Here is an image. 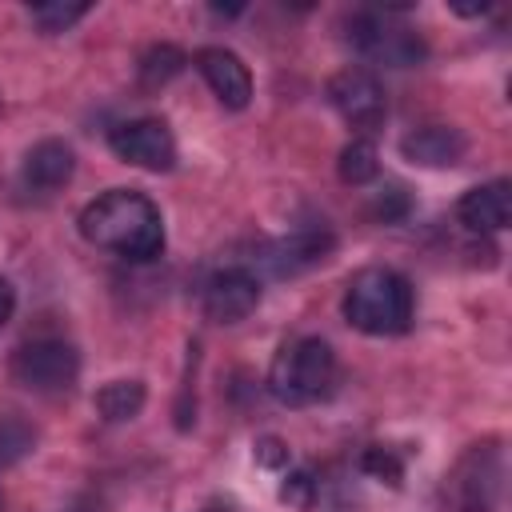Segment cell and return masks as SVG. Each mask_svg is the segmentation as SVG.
Segmentation results:
<instances>
[{"label":"cell","instance_id":"obj_1","mask_svg":"<svg viewBox=\"0 0 512 512\" xmlns=\"http://www.w3.org/2000/svg\"><path fill=\"white\" fill-rule=\"evenodd\" d=\"M80 236L104 252L124 260H152L164 252V220L160 208L136 188H112L84 204Z\"/></svg>","mask_w":512,"mask_h":512},{"label":"cell","instance_id":"obj_2","mask_svg":"<svg viewBox=\"0 0 512 512\" xmlns=\"http://www.w3.org/2000/svg\"><path fill=\"white\" fill-rule=\"evenodd\" d=\"M344 316L356 332L400 336L412 324V284L392 268H360L344 288Z\"/></svg>","mask_w":512,"mask_h":512},{"label":"cell","instance_id":"obj_3","mask_svg":"<svg viewBox=\"0 0 512 512\" xmlns=\"http://www.w3.org/2000/svg\"><path fill=\"white\" fill-rule=\"evenodd\" d=\"M332 384H336V356L320 336H300L284 344L268 368V392L292 408L324 400Z\"/></svg>","mask_w":512,"mask_h":512},{"label":"cell","instance_id":"obj_4","mask_svg":"<svg viewBox=\"0 0 512 512\" xmlns=\"http://www.w3.org/2000/svg\"><path fill=\"white\" fill-rule=\"evenodd\" d=\"M500 480H504V460L496 444H476L468 448L456 468L444 480V496L452 512H492L496 496H500Z\"/></svg>","mask_w":512,"mask_h":512},{"label":"cell","instance_id":"obj_5","mask_svg":"<svg viewBox=\"0 0 512 512\" xmlns=\"http://www.w3.org/2000/svg\"><path fill=\"white\" fill-rule=\"evenodd\" d=\"M76 376H80V352L68 340H28L12 356V380L40 396L68 392Z\"/></svg>","mask_w":512,"mask_h":512},{"label":"cell","instance_id":"obj_6","mask_svg":"<svg viewBox=\"0 0 512 512\" xmlns=\"http://www.w3.org/2000/svg\"><path fill=\"white\" fill-rule=\"evenodd\" d=\"M348 44L372 60L392 64V68H412L424 60V40L404 24L380 20L376 12H356L348 20Z\"/></svg>","mask_w":512,"mask_h":512},{"label":"cell","instance_id":"obj_7","mask_svg":"<svg viewBox=\"0 0 512 512\" xmlns=\"http://www.w3.org/2000/svg\"><path fill=\"white\" fill-rule=\"evenodd\" d=\"M108 148L124 164H136V168H148V172H168L176 164V140H172L168 124L156 120V116H140V120H128V124H116L108 132Z\"/></svg>","mask_w":512,"mask_h":512},{"label":"cell","instance_id":"obj_8","mask_svg":"<svg viewBox=\"0 0 512 512\" xmlns=\"http://www.w3.org/2000/svg\"><path fill=\"white\" fill-rule=\"evenodd\" d=\"M328 100L352 128H376L388 112L384 84L368 68H340L328 80Z\"/></svg>","mask_w":512,"mask_h":512},{"label":"cell","instance_id":"obj_9","mask_svg":"<svg viewBox=\"0 0 512 512\" xmlns=\"http://www.w3.org/2000/svg\"><path fill=\"white\" fill-rule=\"evenodd\" d=\"M260 304V280L248 268H224L204 288V316L212 324H236Z\"/></svg>","mask_w":512,"mask_h":512},{"label":"cell","instance_id":"obj_10","mask_svg":"<svg viewBox=\"0 0 512 512\" xmlns=\"http://www.w3.org/2000/svg\"><path fill=\"white\" fill-rule=\"evenodd\" d=\"M196 68H200V76L208 80V88L216 92V100L224 108H236V112L248 108L252 76H248V64L236 52H228V48H200L196 52Z\"/></svg>","mask_w":512,"mask_h":512},{"label":"cell","instance_id":"obj_11","mask_svg":"<svg viewBox=\"0 0 512 512\" xmlns=\"http://www.w3.org/2000/svg\"><path fill=\"white\" fill-rule=\"evenodd\" d=\"M400 152H404V160H412L420 168H452L464 160L468 136L452 124H424L400 140Z\"/></svg>","mask_w":512,"mask_h":512},{"label":"cell","instance_id":"obj_12","mask_svg":"<svg viewBox=\"0 0 512 512\" xmlns=\"http://www.w3.org/2000/svg\"><path fill=\"white\" fill-rule=\"evenodd\" d=\"M456 216L472 232H504L508 220H512V184L508 180H488V184L468 188L456 204Z\"/></svg>","mask_w":512,"mask_h":512},{"label":"cell","instance_id":"obj_13","mask_svg":"<svg viewBox=\"0 0 512 512\" xmlns=\"http://www.w3.org/2000/svg\"><path fill=\"white\" fill-rule=\"evenodd\" d=\"M332 248H336V236L320 224V228H300V232L276 240L264 260L272 264L276 276H292V272H300V268H312V264L328 260Z\"/></svg>","mask_w":512,"mask_h":512},{"label":"cell","instance_id":"obj_14","mask_svg":"<svg viewBox=\"0 0 512 512\" xmlns=\"http://www.w3.org/2000/svg\"><path fill=\"white\" fill-rule=\"evenodd\" d=\"M72 172H76V156L64 140H40L24 156V184L32 192H56L72 180Z\"/></svg>","mask_w":512,"mask_h":512},{"label":"cell","instance_id":"obj_15","mask_svg":"<svg viewBox=\"0 0 512 512\" xmlns=\"http://www.w3.org/2000/svg\"><path fill=\"white\" fill-rule=\"evenodd\" d=\"M144 400H148L144 380H108V384L96 392V412H100L108 424H124V420L140 416Z\"/></svg>","mask_w":512,"mask_h":512},{"label":"cell","instance_id":"obj_16","mask_svg":"<svg viewBox=\"0 0 512 512\" xmlns=\"http://www.w3.org/2000/svg\"><path fill=\"white\" fill-rule=\"evenodd\" d=\"M336 172H340V180H344V184H352V188L372 184V180L380 176V152H376V144H372V140H364V136L348 140V144L340 148Z\"/></svg>","mask_w":512,"mask_h":512},{"label":"cell","instance_id":"obj_17","mask_svg":"<svg viewBox=\"0 0 512 512\" xmlns=\"http://www.w3.org/2000/svg\"><path fill=\"white\" fill-rule=\"evenodd\" d=\"M188 64V56L176 48V44H152L144 56H140V84L144 88H164L172 76H180Z\"/></svg>","mask_w":512,"mask_h":512},{"label":"cell","instance_id":"obj_18","mask_svg":"<svg viewBox=\"0 0 512 512\" xmlns=\"http://www.w3.org/2000/svg\"><path fill=\"white\" fill-rule=\"evenodd\" d=\"M28 12H32V20H36L40 32H64V28H72L76 20L88 16V4H64V0H56V4H32Z\"/></svg>","mask_w":512,"mask_h":512},{"label":"cell","instance_id":"obj_19","mask_svg":"<svg viewBox=\"0 0 512 512\" xmlns=\"http://www.w3.org/2000/svg\"><path fill=\"white\" fill-rule=\"evenodd\" d=\"M32 440H36V432H32L24 420H16V416H0V464L20 460V456L32 448Z\"/></svg>","mask_w":512,"mask_h":512},{"label":"cell","instance_id":"obj_20","mask_svg":"<svg viewBox=\"0 0 512 512\" xmlns=\"http://www.w3.org/2000/svg\"><path fill=\"white\" fill-rule=\"evenodd\" d=\"M316 476L308 472V468H300V472H292L284 484H280V500L284 504H292V508H300V512H308L312 504H316Z\"/></svg>","mask_w":512,"mask_h":512},{"label":"cell","instance_id":"obj_21","mask_svg":"<svg viewBox=\"0 0 512 512\" xmlns=\"http://www.w3.org/2000/svg\"><path fill=\"white\" fill-rule=\"evenodd\" d=\"M360 468H364L368 476H376V480H388L392 488H396V484H400V476H404V468H400L396 452H392V448H380V444H372V448L364 452Z\"/></svg>","mask_w":512,"mask_h":512},{"label":"cell","instance_id":"obj_22","mask_svg":"<svg viewBox=\"0 0 512 512\" xmlns=\"http://www.w3.org/2000/svg\"><path fill=\"white\" fill-rule=\"evenodd\" d=\"M408 204H412V200H408V188L392 180L388 188H380V196H376V204H372V212H376V216H380L384 224H392V220H400V216L408 212Z\"/></svg>","mask_w":512,"mask_h":512},{"label":"cell","instance_id":"obj_23","mask_svg":"<svg viewBox=\"0 0 512 512\" xmlns=\"http://www.w3.org/2000/svg\"><path fill=\"white\" fill-rule=\"evenodd\" d=\"M256 464L264 468H284L288 464V444L280 436H260L256 440Z\"/></svg>","mask_w":512,"mask_h":512},{"label":"cell","instance_id":"obj_24","mask_svg":"<svg viewBox=\"0 0 512 512\" xmlns=\"http://www.w3.org/2000/svg\"><path fill=\"white\" fill-rule=\"evenodd\" d=\"M12 308H16V288H12V284L0 276V328L12 320Z\"/></svg>","mask_w":512,"mask_h":512}]
</instances>
